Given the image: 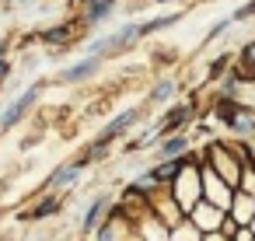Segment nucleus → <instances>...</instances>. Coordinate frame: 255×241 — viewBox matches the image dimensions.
I'll list each match as a JSON object with an SVG mask.
<instances>
[{"label":"nucleus","mask_w":255,"mask_h":241,"mask_svg":"<svg viewBox=\"0 0 255 241\" xmlns=\"http://www.w3.org/2000/svg\"><path fill=\"white\" fill-rule=\"evenodd\" d=\"M136 116H140L136 109H126V112H119V116H116V119H112V122H109L105 129H102V136H98V143H109L112 136H119V133H126V129H129V126L136 122Z\"/></svg>","instance_id":"4"},{"label":"nucleus","mask_w":255,"mask_h":241,"mask_svg":"<svg viewBox=\"0 0 255 241\" xmlns=\"http://www.w3.org/2000/svg\"><path fill=\"white\" fill-rule=\"evenodd\" d=\"M171 91H175V81H161V84L154 88V95H150V98H154V102H168V98H171Z\"/></svg>","instance_id":"12"},{"label":"nucleus","mask_w":255,"mask_h":241,"mask_svg":"<svg viewBox=\"0 0 255 241\" xmlns=\"http://www.w3.org/2000/svg\"><path fill=\"white\" fill-rule=\"evenodd\" d=\"M248 18H255V0H248V4H241L234 14H231V21H248Z\"/></svg>","instance_id":"13"},{"label":"nucleus","mask_w":255,"mask_h":241,"mask_svg":"<svg viewBox=\"0 0 255 241\" xmlns=\"http://www.w3.org/2000/svg\"><path fill=\"white\" fill-rule=\"evenodd\" d=\"M140 35H143V28H140V25H126V28H119L116 35H109L105 42H95V46H91V53H95V56H112V53H123V49H126V46H133Z\"/></svg>","instance_id":"1"},{"label":"nucleus","mask_w":255,"mask_h":241,"mask_svg":"<svg viewBox=\"0 0 255 241\" xmlns=\"http://www.w3.org/2000/svg\"><path fill=\"white\" fill-rule=\"evenodd\" d=\"M39 91H42V84H32L18 102H11L7 109H4V116H0V129H11V126H18V119L35 105V98H39Z\"/></svg>","instance_id":"2"},{"label":"nucleus","mask_w":255,"mask_h":241,"mask_svg":"<svg viewBox=\"0 0 255 241\" xmlns=\"http://www.w3.org/2000/svg\"><path fill=\"white\" fill-rule=\"evenodd\" d=\"M252 154H255V140H252Z\"/></svg>","instance_id":"17"},{"label":"nucleus","mask_w":255,"mask_h":241,"mask_svg":"<svg viewBox=\"0 0 255 241\" xmlns=\"http://www.w3.org/2000/svg\"><path fill=\"white\" fill-rule=\"evenodd\" d=\"M112 7H116V0H91V11L84 14V21H102V18H109L112 14Z\"/></svg>","instance_id":"7"},{"label":"nucleus","mask_w":255,"mask_h":241,"mask_svg":"<svg viewBox=\"0 0 255 241\" xmlns=\"http://www.w3.org/2000/svg\"><path fill=\"white\" fill-rule=\"evenodd\" d=\"M178 21V14H168V18H154V21H147V25H140L143 28V35H150V32H161V28H168V25H175Z\"/></svg>","instance_id":"9"},{"label":"nucleus","mask_w":255,"mask_h":241,"mask_svg":"<svg viewBox=\"0 0 255 241\" xmlns=\"http://www.w3.org/2000/svg\"><path fill=\"white\" fill-rule=\"evenodd\" d=\"M7 74H11V67H7V60H0V81H4Z\"/></svg>","instance_id":"16"},{"label":"nucleus","mask_w":255,"mask_h":241,"mask_svg":"<svg viewBox=\"0 0 255 241\" xmlns=\"http://www.w3.org/2000/svg\"><path fill=\"white\" fill-rule=\"evenodd\" d=\"M227 126H231L234 133H241V136H255V109H241V105H234L231 116H227Z\"/></svg>","instance_id":"3"},{"label":"nucleus","mask_w":255,"mask_h":241,"mask_svg":"<svg viewBox=\"0 0 255 241\" xmlns=\"http://www.w3.org/2000/svg\"><path fill=\"white\" fill-rule=\"evenodd\" d=\"M157 4H164V0H157Z\"/></svg>","instance_id":"19"},{"label":"nucleus","mask_w":255,"mask_h":241,"mask_svg":"<svg viewBox=\"0 0 255 241\" xmlns=\"http://www.w3.org/2000/svg\"><path fill=\"white\" fill-rule=\"evenodd\" d=\"M238 77H248L255 81V42H248L241 49V63H238Z\"/></svg>","instance_id":"6"},{"label":"nucleus","mask_w":255,"mask_h":241,"mask_svg":"<svg viewBox=\"0 0 255 241\" xmlns=\"http://www.w3.org/2000/svg\"><path fill=\"white\" fill-rule=\"evenodd\" d=\"M67 35H70V25H60V28H53L46 39H49V42H67Z\"/></svg>","instance_id":"14"},{"label":"nucleus","mask_w":255,"mask_h":241,"mask_svg":"<svg viewBox=\"0 0 255 241\" xmlns=\"http://www.w3.org/2000/svg\"><path fill=\"white\" fill-rule=\"evenodd\" d=\"M178 168H182V164H178V161H171V164L157 168V171H154V178H171V175H178Z\"/></svg>","instance_id":"15"},{"label":"nucleus","mask_w":255,"mask_h":241,"mask_svg":"<svg viewBox=\"0 0 255 241\" xmlns=\"http://www.w3.org/2000/svg\"><path fill=\"white\" fill-rule=\"evenodd\" d=\"M182 119H189V105H182V109H175V112L168 116V122H164V133L178 129V126H182Z\"/></svg>","instance_id":"11"},{"label":"nucleus","mask_w":255,"mask_h":241,"mask_svg":"<svg viewBox=\"0 0 255 241\" xmlns=\"http://www.w3.org/2000/svg\"><path fill=\"white\" fill-rule=\"evenodd\" d=\"M77 171H81L77 164H67V168H60V171H56V178H53V185H56V189H63V185H70V182L77 178Z\"/></svg>","instance_id":"8"},{"label":"nucleus","mask_w":255,"mask_h":241,"mask_svg":"<svg viewBox=\"0 0 255 241\" xmlns=\"http://www.w3.org/2000/svg\"><path fill=\"white\" fill-rule=\"evenodd\" d=\"M84 4H91V0H84Z\"/></svg>","instance_id":"18"},{"label":"nucleus","mask_w":255,"mask_h":241,"mask_svg":"<svg viewBox=\"0 0 255 241\" xmlns=\"http://www.w3.org/2000/svg\"><path fill=\"white\" fill-rule=\"evenodd\" d=\"M185 147H189V140H185V136H175V140H168V143L161 147V154H164V157H178Z\"/></svg>","instance_id":"10"},{"label":"nucleus","mask_w":255,"mask_h":241,"mask_svg":"<svg viewBox=\"0 0 255 241\" xmlns=\"http://www.w3.org/2000/svg\"><path fill=\"white\" fill-rule=\"evenodd\" d=\"M98 67H102V56H88V60H81L77 67H70V70L63 74V81H84V77L98 74Z\"/></svg>","instance_id":"5"}]
</instances>
